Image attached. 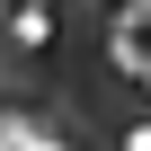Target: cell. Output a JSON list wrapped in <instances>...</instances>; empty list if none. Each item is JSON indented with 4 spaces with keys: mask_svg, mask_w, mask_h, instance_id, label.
Here are the masks:
<instances>
[{
    "mask_svg": "<svg viewBox=\"0 0 151 151\" xmlns=\"http://www.w3.org/2000/svg\"><path fill=\"white\" fill-rule=\"evenodd\" d=\"M124 151H151V116H133V124H124Z\"/></svg>",
    "mask_w": 151,
    "mask_h": 151,
    "instance_id": "obj_1",
    "label": "cell"
}]
</instances>
